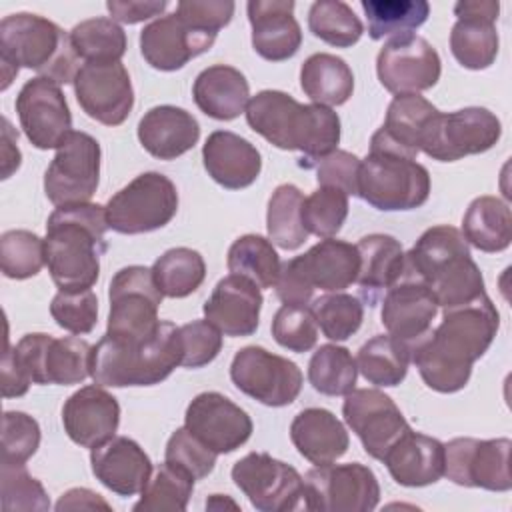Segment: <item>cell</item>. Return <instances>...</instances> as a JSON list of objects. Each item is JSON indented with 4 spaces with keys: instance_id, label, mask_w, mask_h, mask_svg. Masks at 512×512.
Here are the masks:
<instances>
[{
    "instance_id": "1",
    "label": "cell",
    "mask_w": 512,
    "mask_h": 512,
    "mask_svg": "<svg viewBox=\"0 0 512 512\" xmlns=\"http://www.w3.org/2000/svg\"><path fill=\"white\" fill-rule=\"evenodd\" d=\"M500 328V314L488 294L472 302L444 308L442 320L410 344L424 384L440 394L462 390L472 366L492 346Z\"/></svg>"
},
{
    "instance_id": "2",
    "label": "cell",
    "mask_w": 512,
    "mask_h": 512,
    "mask_svg": "<svg viewBox=\"0 0 512 512\" xmlns=\"http://www.w3.org/2000/svg\"><path fill=\"white\" fill-rule=\"evenodd\" d=\"M248 126L280 150L304 154L302 166L338 150L340 118L322 104H300L282 90H262L246 104Z\"/></svg>"
},
{
    "instance_id": "3",
    "label": "cell",
    "mask_w": 512,
    "mask_h": 512,
    "mask_svg": "<svg viewBox=\"0 0 512 512\" xmlns=\"http://www.w3.org/2000/svg\"><path fill=\"white\" fill-rule=\"evenodd\" d=\"M106 208L92 202L56 206L46 222V266L58 290H90L106 252Z\"/></svg>"
},
{
    "instance_id": "4",
    "label": "cell",
    "mask_w": 512,
    "mask_h": 512,
    "mask_svg": "<svg viewBox=\"0 0 512 512\" xmlns=\"http://www.w3.org/2000/svg\"><path fill=\"white\" fill-rule=\"evenodd\" d=\"M80 58L76 56L70 34L56 22L30 14H8L0 22V72L2 90L18 76L20 68L38 72L56 84H72Z\"/></svg>"
},
{
    "instance_id": "5",
    "label": "cell",
    "mask_w": 512,
    "mask_h": 512,
    "mask_svg": "<svg viewBox=\"0 0 512 512\" xmlns=\"http://www.w3.org/2000/svg\"><path fill=\"white\" fill-rule=\"evenodd\" d=\"M404 272L424 282L442 310L486 294L484 276L472 260L470 244L458 228L448 224H438L422 232L410 252H406Z\"/></svg>"
},
{
    "instance_id": "6",
    "label": "cell",
    "mask_w": 512,
    "mask_h": 512,
    "mask_svg": "<svg viewBox=\"0 0 512 512\" xmlns=\"http://www.w3.org/2000/svg\"><path fill=\"white\" fill-rule=\"evenodd\" d=\"M182 362L180 326L160 322L144 342L128 344L106 334L92 346L90 376L94 384L108 388L154 386L166 380Z\"/></svg>"
},
{
    "instance_id": "7",
    "label": "cell",
    "mask_w": 512,
    "mask_h": 512,
    "mask_svg": "<svg viewBox=\"0 0 512 512\" xmlns=\"http://www.w3.org/2000/svg\"><path fill=\"white\" fill-rule=\"evenodd\" d=\"M358 196L382 212L414 210L430 196V174L378 128L360 160Z\"/></svg>"
},
{
    "instance_id": "8",
    "label": "cell",
    "mask_w": 512,
    "mask_h": 512,
    "mask_svg": "<svg viewBox=\"0 0 512 512\" xmlns=\"http://www.w3.org/2000/svg\"><path fill=\"white\" fill-rule=\"evenodd\" d=\"M162 298L152 268L138 264L120 268L108 286L106 336L128 344L148 340L160 326L158 308Z\"/></svg>"
},
{
    "instance_id": "9",
    "label": "cell",
    "mask_w": 512,
    "mask_h": 512,
    "mask_svg": "<svg viewBox=\"0 0 512 512\" xmlns=\"http://www.w3.org/2000/svg\"><path fill=\"white\" fill-rule=\"evenodd\" d=\"M108 228L118 234H146L164 228L178 212L176 184L160 172H142L106 202Z\"/></svg>"
},
{
    "instance_id": "10",
    "label": "cell",
    "mask_w": 512,
    "mask_h": 512,
    "mask_svg": "<svg viewBox=\"0 0 512 512\" xmlns=\"http://www.w3.org/2000/svg\"><path fill=\"white\" fill-rule=\"evenodd\" d=\"M10 350L32 384L72 386L90 376L92 346L76 334L54 338L46 332H32Z\"/></svg>"
},
{
    "instance_id": "11",
    "label": "cell",
    "mask_w": 512,
    "mask_h": 512,
    "mask_svg": "<svg viewBox=\"0 0 512 512\" xmlns=\"http://www.w3.org/2000/svg\"><path fill=\"white\" fill-rule=\"evenodd\" d=\"M302 478L310 512H372L380 502L378 478L360 462L314 466Z\"/></svg>"
},
{
    "instance_id": "12",
    "label": "cell",
    "mask_w": 512,
    "mask_h": 512,
    "mask_svg": "<svg viewBox=\"0 0 512 512\" xmlns=\"http://www.w3.org/2000/svg\"><path fill=\"white\" fill-rule=\"evenodd\" d=\"M502 124L494 112L468 106L454 112H438L426 128L420 152L438 162H456L470 154L488 152L498 144Z\"/></svg>"
},
{
    "instance_id": "13",
    "label": "cell",
    "mask_w": 512,
    "mask_h": 512,
    "mask_svg": "<svg viewBox=\"0 0 512 512\" xmlns=\"http://www.w3.org/2000/svg\"><path fill=\"white\" fill-rule=\"evenodd\" d=\"M102 150L94 136L72 130L44 172V194L54 206L90 202L100 184Z\"/></svg>"
},
{
    "instance_id": "14",
    "label": "cell",
    "mask_w": 512,
    "mask_h": 512,
    "mask_svg": "<svg viewBox=\"0 0 512 512\" xmlns=\"http://www.w3.org/2000/svg\"><path fill=\"white\" fill-rule=\"evenodd\" d=\"M230 380L242 394L256 402L282 408L298 398L304 376L296 362L272 354L262 346H244L232 358Z\"/></svg>"
},
{
    "instance_id": "15",
    "label": "cell",
    "mask_w": 512,
    "mask_h": 512,
    "mask_svg": "<svg viewBox=\"0 0 512 512\" xmlns=\"http://www.w3.org/2000/svg\"><path fill=\"white\" fill-rule=\"evenodd\" d=\"M230 476L258 512L304 508V478L300 472L266 452L246 454L234 462Z\"/></svg>"
},
{
    "instance_id": "16",
    "label": "cell",
    "mask_w": 512,
    "mask_h": 512,
    "mask_svg": "<svg viewBox=\"0 0 512 512\" xmlns=\"http://www.w3.org/2000/svg\"><path fill=\"white\" fill-rule=\"evenodd\" d=\"M510 438H454L444 444V476L464 488L508 492Z\"/></svg>"
},
{
    "instance_id": "17",
    "label": "cell",
    "mask_w": 512,
    "mask_h": 512,
    "mask_svg": "<svg viewBox=\"0 0 512 512\" xmlns=\"http://www.w3.org/2000/svg\"><path fill=\"white\" fill-rule=\"evenodd\" d=\"M380 84L392 94H420L436 86L442 62L436 48L422 36L410 32L390 38L376 56Z\"/></svg>"
},
{
    "instance_id": "18",
    "label": "cell",
    "mask_w": 512,
    "mask_h": 512,
    "mask_svg": "<svg viewBox=\"0 0 512 512\" xmlns=\"http://www.w3.org/2000/svg\"><path fill=\"white\" fill-rule=\"evenodd\" d=\"M20 128L38 150H56L72 132V114L66 96L50 78H30L16 96Z\"/></svg>"
},
{
    "instance_id": "19",
    "label": "cell",
    "mask_w": 512,
    "mask_h": 512,
    "mask_svg": "<svg viewBox=\"0 0 512 512\" xmlns=\"http://www.w3.org/2000/svg\"><path fill=\"white\" fill-rule=\"evenodd\" d=\"M72 84L84 114L104 126L124 124L134 108L132 80L122 62H84Z\"/></svg>"
},
{
    "instance_id": "20",
    "label": "cell",
    "mask_w": 512,
    "mask_h": 512,
    "mask_svg": "<svg viewBox=\"0 0 512 512\" xmlns=\"http://www.w3.org/2000/svg\"><path fill=\"white\" fill-rule=\"evenodd\" d=\"M342 416L360 438L364 452L380 460L410 428L396 402L378 388H354L342 402Z\"/></svg>"
},
{
    "instance_id": "21",
    "label": "cell",
    "mask_w": 512,
    "mask_h": 512,
    "mask_svg": "<svg viewBox=\"0 0 512 512\" xmlns=\"http://www.w3.org/2000/svg\"><path fill=\"white\" fill-rule=\"evenodd\" d=\"M184 426L216 454L238 450L250 440L254 430L248 412L214 390L192 398L184 414Z\"/></svg>"
},
{
    "instance_id": "22",
    "label": "cell",
    "mask_w": 512,
    "mask_h": 512,
    "mask_svg": "<svg viewBox=\"0 0 512 512\" xmlns=\"http://www.w3.org/2000/svg\"><path fill=\"white\" fill-rule=\"evenodd\" d=\"M500 4L496 0H460L454 4L456 22L450 32V50L468 70H486L500 48L496 30Z\"/></svg>"
},
{
    "instance_id": "23",
    "label": "cell",
    "mask_w": 512,
    "mask_h": 512,
    "mask_svg": "<svg viewBox=\"0 0 512 512\" xmlns=\"http://www.w3.org/2000/svg\"><path fill=\"white\" fill-rule=\"evenodd\" d=\"M214 40V34L190 26L172 12L142 28L140 54L154 70L174 72L184 68L192 58L208 52Z\"/></svg>"
},
{
    "instance_id": "24",
    "label": "cell",
    "mask_w": 512,
    "mask_h": 512,
    "mask_svg": "<svg viewBox=\"0 0 512 512\" xmlns=\"http://www.w3.org/2000/svg\"><path fill=\"white\" fill-rule=\"evenodd\" d=\"M120 424V404L104 390L90 384L76 390L62 406V426L68 438L82 448H96L116 436Z\"/></svg>"
},
{
    "instance_id": "25",
    "label": "cell",
    "mask_w": 512,
    "mask_h": 512,
    "mask_svg": "<svg viewBox=\"0 0 512 512\" xmlns=\"http://www.w3.org/2000/svg\"><path fill=\"white\" fill-rule=\"evenodd\" d=\"M262 304L264 298L260 286L244 276L228 274L218 280L202 310L204 318L224 336L242 338L252 336L258 330Z\"/></svg>"
},
{
    "instance_id": "26",
    "label": "cell",
    "mask_w": 512,
    "mask_h": 512,
    "mask_svg": "<svg viewBox=\"0 0 512 512\" xmlns=\"http://www.w3.org/2000/svg\"><path fill=\"white\" fill-rule=\"evenodd\" d=\"M286 264L310 290L342 292L358 278L360 254L356 244L324 238L304 254L286 260Z\"/></svg>"
},
{
    "instance_id": "27",
    "label": "cell",
    "mask_w": 512,
    "mask_h": 512,
    "mask_svg": "<svg viewBox=\"0 0 512 512\" xmlns=\"http://www.w3.org/2000/svg\"><path fill=\"white\" fill-rule=\"evenodd\" d=\"M90 466L104 488L124 498L140 494L152 476L150 456L128 436H112L108 442L92 448Z\"/></svg>"
},
{
    "instance_id": "28",
    "label": "cell",
    "mask_w": 512,
    "mask_h": 512,
    "mask_svg": "<svg viewBox=\"0 0 512 512\" xmlns=\"http://www.w3.org/2000/svg\"><path fill=\"white\" fill-rule=\"evenodd\" d=\"M438 310L440 306L432 290L404 272L382 296L380 318L388 334L412 344L432 328Z\"/></svg>"
},
{
    "instance_id": "29",
    "label": "cell",
    "mask_w": 512,
    "mask_h": 512,
    "mask_svg": "<svg viewBox=\"0 0 512 512\" xmlns=\"http://www.w3.org/2000/svg\"><path fill=\"white\" fill-rule=\"evenodd\" d=\"M292 0H250L246 4L252 26V48L268 62L292 58L302 46V30L294 18Z\"/></svg>"
},
{
    "instance_id": "30",
    "label": "cell",
    "mask_w": 512,
    "mask_h": 512,
    "mask_svg": "<svg viewBox=\"0 0 512 512\" xmlns=\"http://www.w3.org/2000/svg\"><path fill=\"white\" fill-rule=\"evenodd\" d=\"M202 162L208 176L226 190L252 186L262 170L258 148L228 130L212 132L202 146Z\"/></svg>"
},
{
    "instance_id": "31",
    "label": "cell",
    "mask_w": 512,
    "mask_h": 512,
    "mask_svg": "<svg viewBox=\"0 0 512 512\" xmlns=\"http://www.w3.org/2000/svg\"><path fill=\"white\" fill-rule=\"evenodd\" d=\"M382 462L396 484L406 488L430 486L444 476V444L408 428L390 446Z\"/></svg>"
},
{
    "instance_id": "32",
    "label": "cell",
    "mask_w": 512,
    "mask_h": 512,
    "mask_svg": "<svg viewBox=\"0 0 512 512\" xmlns=\"http://www.w3.org/2000/svg\"><path fill=\"white\" fill-rule=\"evenodd\" d=\"M136 132L142 148L158 160H176L200 140L198 120L172 104L150 108L140 118Z\"/></svg>"
},
{
    "instance_id": "33",
    "label": "cell",
    "mask_w": 512,
    "mask_h": 512,
    "mask_svg": "<svg viewBox=\"0 0 512 512\" xmlns=\"http://www.w3.org/2000/svg\"><path fill=\"white\" fill-rule=\"evenodd\" d=\"M360 254V270H358V290L362 300L368 306H376V302L392 288L406 270V252L390 234H368L362 236L356 244Z\"/></svg>"
},
{
    "instance_id": "34",
    "label": "cell",
    "mask_w": 512,
    "mask_h": 512,
    "mask_svg": "<svg viewBox=\"0 0 512 512\" xmlns=\"http://www.w3.org/2000/svg\"><path fill=\"white\" fill-rule=\"evenodd\" d=\"M290 440L298 454L314 466L332 464L350 446L346 426L326 408H304L290 424Z\"/></svg>"
},
{
    "instance_id": "35",
    "label": "cell",
    "mask_w": 512,
    "mask_h": 512,
    "mask_svg": "<svg viewBox=\"0 0 512 512\" xmlns=\"http://www.w3.org/2000/svg\"><path fill=\"white\" fill-rule=\"evenodd\" d=\"M192 96L200 112L214 120L228 122L246 110L250 100V86L238 68L228 64H214L196 76L192 84Z\"/></svg>"
},
{
    "instance_id": "36",
    "label": "cell",
    "mask_w": 512,
    "mask_h": 512,
    "mask_svg": "<svg viewBox=\"0 0 512 512\" xmlns=\"http://www.w3.org/2000/svg\"><path fill=\"white\" fill-rule=\"evenodd\" d=\"M300 88L312 104L342 106L354 92V74L344 58L318 52L302 62Z\"/></svg>"
},
{
    "instance_id": "37",
    "label": "cell",
    "mask_w": 512,
    "mask_h": 512,
    "mask_svg": "<svg viewBox=\"0 0 512 512\" xmlns=\"http://www.w3.org/2000/svg\"><path fill=\"white\" fill-rule=\"evenodd\" d=\"M464 240L480 252H502L512 242V214L504 200L496 196H478L466 208L462 218Z\"/></svg>"
},
{
    "instance_id": "38",
    "label": "cell",
    "mask_w": 512,
    "mask_h": 512,
    "mask_svg": "<svg viewBox=\"0 0 512 512\" xmlns=\"http://www.w3.org/2000/svg\"><path fill=\"white\" fill-rule=\"evenodd\" d=\"M410 362V344L392 334H376L364 342L356 354L358 372L370 384L382 388H392L404 382Z\"/></svg>"
},
{
    "instance_id": "39",
    "label": "cell",
    "mask_w": 512,
    "mask_h": 512,
    "mask_svg": "<svg viewBox=\"0 0 512 512\" xmlns=\"http://www.w3.org/2000/svg\"><path fill=\"white\" fill-rule=\"evenodd\" d=\"M438 112L440 110L420 94H398L388 104L380 130L396 146L416 158L422 136Z\"/></svg>"
},
{
    "instance_id": "40",
    "label": "cell",
    "mask_w": 512,
    "mask_h": 512,
    "mask_svg": "<svg viewBox=\"0 0 512 512\" xmlns=\"http://www.w3.org/2000/svg\"><path fill=\"white\" fill-rule=\"evenodd\" d=\"M302 204L304 194L294 184L276 186L268 200V240L282 250H298L310 236L302 222Z\"/></svg>"
},
{
    "instance_id": "41",
    "label": "cell",
    "mask_w": 512,
    "mask_h": 512,
    "mask_svg": "<svg viewBox=\"0 0 512 512\" xmlns=\"http://www.w3.org/2000/svg\"><path fill=\"white\" fill-rule=\"evenodd\" d=\"M230 274L252 280L260 290L274 288L280 274V256L274 244L260 234H244L232 242L226 258Z\"/></svg>"
},
{
    "instance_id": "42",
    "label": "cell",
    "mask_w": 512,
    "mask_h": 512,
    "mask_svg": "<svg viewBox=\"0 0 512 512\" xmlns=\"http://www.w3.org/2000/svg\"><path fill=\"white\" fill-rule=\"evenodd\" d=\"M152 276L162 296L186 298L202 286L206 262L198 250L186 246L170 248L152 264Z\"/></svg>"
},
{
    "instance_id": "43",
    "label": "cell",
    "mask_w": 512,
    "mask_h": 512,
    "mask_svg": "<svg viewBox=\"0 0 512 512\" xmlns=\"http://www.w3.org/2000/svg\"><path fill=\"white\" fill-rule=\"evenodd\" d=\"M360 6L368 20V36L372 40L410 34L430 16V4L426 0H362Z\"/></svg>"
},
{
    "instance_id": "44",
    "label": "cell",
    "mask_w": 512,
    "mask_h": 512,
    "mask_svg": "<svg viewBox=\"0 0 512 512\" xmlns=\"http://www.w3.org/2000/svg\"><path fill=\"white\" fill-rule=\"evenodd\" d=\"M308 380L324 396H346L356 388V358L344 346L322 344L308 362Z\"/></svg>"
},
{
    "instance_id": "45",
    "label": "cell",
    "mask_w": 512,
    "mask_h": 512,
    "mask_svg": "<svg viewBox=\"0 0 512 512\" xmlns=\"http://www.w3.org/2000/svg\"><path fill=\"white\" fill-rule=\"evenodd\" d=\"M70 42L78 58L86 62H120L126 54V32L112 18H88L70 30Z\"/></svg>"
},
{
    "instance_id": "46",
    "label": "cell",
    "mask_w": 512,
    "mask_h": 512,
    "mask_svg": "<svg viewBox=\"0 0 512 512\" xmlns=\"http://www.w3.org/2000/svg\"><path fill=\"white\" fill-rule=\"evenodd\" d=\"M194 478L184 470L164 462L150 476L146 488L140 492V500L132 506L134 512H160L188 508V500L194 490Z\"/></svg>"
},
{
    "instance_id": "47",
    "label": "cell",
    "mask_w": 512,
    "mask_h": 512,
    "mask_svg": "<svg viewBox=\"0 0 512 512\" xmlns=\"http://www.w3.org/2000/svg\"><path fill=\"white\" fill-rule=\"evenodd\" d=\"M308 28L316 38L336 48H350L364 34L360 18L342 0L314 2L308 10Z\"/></svg>"
},
{
    "instance_id": "48",
    "label": "cell",
    "mask_w": 512,
    "mask_h": 512,
    "mask_svg": "<svg viewBox=\"0 0 512 512\" xmlns=\"http://www.w3.org/2000/svg\"><path fill=\"white\" fill-rule=\"evenodd\" d=\"M310 310L322 334L334 342L354 336L364 320V304L346 292H326L310 302Z\"/></svg>"
},
{
    "instance_id": "49",
    "label": "cell",
    "mask_w": 512,
    "mask_h": 512,
    "mask_svg": "<svg viewBox=\"0 0 512 512\" xmlns=\"http://www.w3.org/2000/svg\"><path fill=\"white\" fill-rule=\"evenodd\" d=\"M46 264V242L30 230H6L0 236V266L10 280L36 276Z\"/></svg>"
},
{
    "instance_id": "50",
    "label": "cell",
    "mask_w": 512,
    "mask_h": 512,
    "mask_svg": "<svg viewBox=\"0 0 512 512\" xmlns=\"http://www.w3.org/2000/svg\"><path fill=\"white\" fill-rule=\"evenodd\" d=\"M348 194L340 188L320 186L302 204V222L308 234L318 238H334L348 216Z\"/></svg>"
},
{
    "instance_id": "51",
    "label": "cell",
    "mask_w": 512,
    "mask_h": 512,
    "mask_svg": "<svg viewBox=\"0 0 512 512\" xmlns=\"http://www.w3.org/2000/svg\"><path fill=\"white\" fill-rule=\"evenodd\" d=\"M0 500L4 510H50V498L26 464L0 466Z\"/></svg>"
},
{
    "instance_id": "52",
    "label": "cell",
    "mask_w": 512,
    "mask_h": 512,
    "mask_svg": "<svg viewBox=\"0 0 512 512\" xmlns=\"http://www.w3.org/2000/svg\"><path fill=\"white\" fill-rule=\"evenodd\" d=\"M274 340L290 352H308L316 346L318 324L308 306L282 304L272 318Z\"/></svg>"
},
{
    "instance_id": "53",
    "label": "cell",
    "mask_w": 512,
    "mask_h": 512,
    "mask_svg": "<svg viewBox=\"0 0 512 512\" xmlns=\"http://www.w3.org/2000/svg\"><path fill=\"white\" fill-rule=\"evenodd\" d=\"M50 314L54 322L70 334H90L98 322V296L90 290H58L52 298Z\"/></svg>"
},
{
    "instance_id": "54",
    "label": "cell",
    "mask_w": 512,
    "mask_h": 512,
    "mask_svg": "<svg viewBox=\"0 0 512 512\" xmlns=\"http://www.w3.org/2000/svg\"><path fill=\"white\" fill-rule=\"evenodd\" d=\"M216 456L218 454L196 438L186 426L172 432L164 450V462L184 470L194 480H202L214 470Z\"/></svg>"
},
{
    "instance_id": "55",
    "label": "cell",
    "mask_w": 512,
    "mask_h": 512,
    "mask_svg": "<svg viewBox=\"0 0 512 512\" xmlns=\"http://www.w3.org/2000/svg\"><path fill=\"white\" fill-rule=\"evenodd\" d=\"M40 446V424L26 412L8 410L2 418V464H26Z\"/></svg>"
},
{
    "instance_id": "56",
    "label": "cell",
    "mask_w": 512,
    "mask_h": 512,
    "mask_svg": "<svg viewBox=\"0 0 512 512\" xmlns=\"http://www.w3.org/2000/svg\"><path fill=\"white\" fill-rule=\"evenodd\" d=\"M182 362L184 368H202L210 364L222 350V332L204 320H192L180 326Z\"/></svg>"
},
{
    "instance_id": "57",
    "label": "cell",
    "mask_w": 512,
    "mask_h": 512,
    "mask_svg": "<svg viewBox=\"0 0 512 512\" xmlns=\"http://www.w3.org/2000/svg\"><path fill=\"white\" fill-rule=\"evenodd\" d=\"M316 168V182L320 186L340 188L348 196H358V172H360V158L346 150H334L328 156L310 164Z\"/></svg>"
},
{
    "instance_id": "58",
    "label": "cell",
    "mask_w": 512,
    "mask_h": 512,
    "mask_svg": "<svg viewBox=\"0 0 512 512\" xmlns=\"http://www.w3.org/2000/svg\"><path fill=\"white\" fill-rule=\"evenodd\" d=\"M234 8L232 0H182L176 4V14L190 26L218 36L230 24Z\"/></svg>"
},
{
    "instance_id": "59",
    "label": "cell",
    "mask_w": 512,
    "mask_h": 512,
    "mask_svg": "<svg viewBox=\"0 0 512 512\" xmlns=\"http://www.w3.org/2000/svg\"><path fill=\"white\" fill-rule=\"evenodd\" d=\"M166 0H108L106 10L110 12L112 20L122 24H138L160 16L166 10Z\"/></svg>"
},
{
    "instance_id": "60",
    "label": "cell",
    "mask_w": 512,
    "mask_h": 512,
    "mask_svg": "<svg viewBox=\"0 0 512 512\" xmlns=\"http://www.w3.org/2000/svg\"><path fill=\"white\" fill-rule=\"evenodd\" d=\"M28 376L22 372V368L16 364L10 346H6L4 358H2V396L4 398H18L24 396L30 388Z\"/></svg>"
},
{
    "instance_id": "61",
    "label": "cell",
    "mask_w": 512,
    "mask_h": 512,
    "mask_svg": "<svg viewBox=\"0 0 512 512\" xmlns=\"http://www.w3.org/2000/svg\"><path fill=\"white\" fill-rule=\"evenodd\" d=\"M58 512L62 510H96V508H104V510H112V506L96 492L88 490V488H70L68 492H64L56 506Z\"/></svg>"
},
{
    "instance_id": "62",
    "label": "cell",
    "mask_w": 512,
    "mask_h": 512,
    "mask_svg": "<svg viewBox=\"0 0 512 512\" xmlns=\"http://www.w3.org/2000/svg\"><path fill=\"white\" fill-rule=\"evenodd\" d=\"M18 132H14L8 118H2V180L10 178L20 168L22 154L16 146Z\"/></svg>"
},
{
    "instance_id": "63",
    "label": "cell",
    "mask_w": 512,
    "mask_h": 512,
    "mask_svg": "<svg viewBox=\"0 0 512 512\" xmlns=\"http://www.w3.org/2000/svg\"><path fill=\"white\" fill-rule=\"evenodd\" d=\"M222 508H232V510H240V506L226 494H212L206 500V510H222Z\"/></svg>"
}]
</instances>
